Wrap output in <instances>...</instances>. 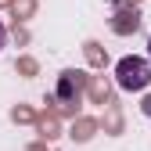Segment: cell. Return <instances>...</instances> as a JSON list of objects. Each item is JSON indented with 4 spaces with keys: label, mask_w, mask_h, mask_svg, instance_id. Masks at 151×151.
Wrapping results in <instances>:
<instances>
[{
    "label": "cell",
    "mask_w": 151,
    "mask_h": 151,
    "mask_svg": "<svg viewBox=\"0 0 151 151\" xmlns=\"http://www.w3.org/2000/svg\"><path fill=\"white\" fill-rule=\"evenodd\" d=\"M115 79L122 90H144L151 83V65L144 58H122L115 65Z\"/></svg>",
    "instance_id": "6da1fadb"
},
{
    "label": "cell",
    "mask_w": 151,
    "mask_h": 151,
    "mask_svg": "<svg viewBox=\"0 0 151 151\" xmlns=\"http://www.w3.org/2000/svg\"><path fill=\"white\" fill-rule=\"evenodd\" d=\"M4 40H7V29H4V22H0V47H4Z\"/></svg>",
    "instance_id": "7a4b0ae2"
},
{
    "label": "cell",
    "mask_w": 151,
    "mask_h": 151,
    "mask_svg": "<svg viewBox=\"0 0 151 151\" xmlns=\"http://www.w3.org/2000/svg\"><path fill=\"white\" fill-rule=\"evenodd\" d=\"M147 54H151V40H147Z\"/></svg>",
    "instance_id": "3957f363"
}]
</instances>
